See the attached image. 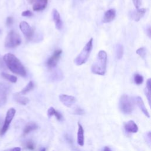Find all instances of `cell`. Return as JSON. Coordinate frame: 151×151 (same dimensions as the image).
<instances>
[{"label": "cell", "mask_w": 151, "mask_h": 151, "mask_svg": "<svg viewBox=\"0 0 151 151\" xmlns=\"http://www.w3.org/2000/svg\"><path fill=\"white\" fill-rule=\"evenodd\" d=\"M3 59L8 68L13 73L25 77L27 72L24 66L19 58L11 53H7L4 55Z\"/></svg>", "instance_id": "cell-1"}, {"label": "cell", "mask_w": 151, "mask_h": 151, "mask_svg": "<svg viewBox=\"0 0 151 151\" xmlns=\"http://www.w3.org/2000/svg\"><path fill=\"white\" fill-rule=\"evenodd\" d=\"M107 56L106 52L101 50L98 53L96 59L92 65L91 72L100 76L105 75L106 70Z\"/></svg>", "instance_id": "cell-2"}, {"label": "cell", "mask_w": 151, "mask_h": 151, "mask_svg": "<svg viewBox=\"0 0 151 151\" xmlns=\"http://www.w3.org/2000/svg\"><path fill=\"white\" fill-rule=\"evenodd\" d=\"M93 48V38H90L88 43L83 47L81 53L74 59V63L77 66H81L87 62L90 53Z\"/></svg>", "instance_id": "cell-3"}, {"label": "cell", "mask_w": 151, "mask_h": 151, "mask_svg": "<svg viewBox=\"0 0 151 151\" xmlns=\"http://www.w3.org/2000/svg\"><path fill=\"white\" fill-rule=\"evenodd\" d=\"M119 109L124 114L131 113L135 107V102L133 99L128 95H123L119 100Z\"/></svg>", "instance_id": "cell-4"}, {"label": "cell", "mask_w": 151, "mask_h": 151, "mask_svg": "<svg viewBox=\"0 0 151 151\" xmlns=\"http://www.w3.org/2000/svg\"><path fill=\"white\" fill-rule=\"evenodd\" d=\"M21 43V38L20 36L14 30L8 33L5 40V47L10 48H15Z\"/></svg>", "instance_id": "cell-5"}, {"label": "cell", "mask_w": 151, "mask_h": 151, "mask_svg": "<svg viewBox=\"0 0 151 151\" xmlns=\"http://www.w3.org/2000/svg\"><path fill=\"white\" fill-rule=\"evenodd\" d=\"M16 111L14 108H10L9 110L8 111L6 116H5V119L4 121V124L3 125V126L0 131V135H3L5 133V132L8 130V128L10 126V125L11 122H12L14 117L15 115Z\"/></svg>", "instance_id": "cell-6"}, {"label": "cell", "mask_w": 151, "mask_h": 151, "mask_svg": "<svg viewBox=\"0 0 151 151\" xmlns=\"http://www.w3.org/2000/svg\"><path fill=\"white\" fill-rule=\"evenodd\" d=\"M62 54V50L57 49L55 50L53 55L48 58L47 62V66L49 69H52L55 68L58 60L60 59Z\"/></svg>", "instance_id": "cell-7"}, {"label": "cell", "mask_w": 151, "mask_h": 151, "mask_svg": "<svg viewBox=\"0 0 151 151\" xmlns=\"http://www.w3.org/2000/svg\"><path fill=\"white\" fill-rule=\"evenodd\" d=\"M20 28L27 40H30L32 39L34 35V30L30 26V25L27 22H21L20 24Z\"/></svg>", "instance_id": "cell-8"}, {"label": "cell", "mask_w": 151, "mask_h": 151, "mask_svg": "<svg viewBox=\"0 0 151 151\" xmlns=\"http://www.w3.org/2000/svg\"><path fill=\"white\" fill-rule=\"evenodd\" d=\"M59 99L60 102L68 107H70L76 102V97L68 95H61L59 96Z\"/></svg>", "instance_id": "cell-9"}, {"label": "cell", "mask_w": 151, "mask_h": 151, "mask_svg": "<svg viewBox=\"0 0 151 151\" xmlns=\"http://www.w3.org/2000/svg\"><path fill=\"white\" fill-rule=\"evenodd\" d=\"M146 11V8H139L135 11L130 12L129 16L132 20L136 22H138L144 16Z\"/></svg>", "instance_id": "cell-10"}, {"label": "cell", "mask_w": 151, "mask_h": 151, "mask_svg": "<svg viewBox=\"0 0 151 151\" xmlns=\"http://www.w3.org/2000/svg\"><path fill=\"white\" fill-rule=\"evenodd\" d=\"M53 19L55 23L56 28L58 30H62L63 28V22L61 20V17L59 13L56 9L53 10Z\"/></svg>", "instance_id": "cell-11"}, {"label": "cell", "mask_w": 151, "mask_h": 151, "mask_svg": "<svg viewBox=\"0 0 151 151\" xmlns=\"http://www.w3.org/2000/svg\"><path fill=\"white\" fill-rule=\"evenodd\" d=\"M48 3V0H34L32 9L35 11H40L44 10Z\"/></svg>", "instance_id": "cell-12"}, {"label": "cell", "mask_w": 151, "mask_h": 151, "mask_svg": "<svg viewBox=\"0 0 151 151\" xmlns=\"http://www.w3.org/2000/svg\"><path fill=\"white\" fill-rule=\"evenodd\" d=\"M124 128L126 132L133 133L138 132L139 130L138 125L133 121H129L125 123L124 125Z\"/></svg>", "instance_id": "cell-13"}, {"label": "cell", "mask_w": 151, "mask_h": 151, "mask_svg": "<svg viewBox=\"0 0 151 151\" xmlns=\"http://www.w3.org/2000/svg\"><path fill=\"white\" fill-rule=\"evenodd\" d=\"M116 17V11L115 9H110L107 10L102 20L103 23H109L112 21Z\"/></svg>", "instance_id": "cell-14"}, {"label": "cell", "mask_w": 151, "mask_h": 151, "mask_svg": "<svg viewBox=\"0 0 151 151\" xmlns=\"http://www.w3.org/2000/svg\"><path fill=\"white\" fill-rule=\"evenodd\" d=\"M136 104L138 106V107L140 108V109L141 110V111L144 113V115L147 117L149 118L150 117L149 113L145 105V103L143 101V100H142V99L140 96H138L136 97Z\"/></svg>", "instance_id": "cell-15"}, {"label": "cell", "mask_w": 151, "mask_h": 151, "mask_svg": "<svg viewBox=\"0 0 151 151\" xmlns=\"http://www.w3.org/2000/svg\"><path fill=\"white\" fill-rule=\"evenodd\" d=\"M78 132H77V144L79 146H83L84 145V129L81 126V125L79 123H78Z\"/></svg>", "instance_id": "cell-16"}, {"label": "cell", "mask_w": 151, "mask_h": 151, "mask_svg": "<svg viewBox=\"0 0 151 151\" xmlns=\"http://www.w3.org/2000/svg\"><path fill=\"white\" fill-rule=\"evenodd\" d=\"M38 128L37 125L34 122H29L25 126L24 129V135H27V134L30 133L32 131H34Z\"/></svg>", "instance_id": "cell-17"}, {"label": "cell", "mask_w": 151, "mask_h": 151, "mask_svg": "<svg viewBox=\"0 0 151 151\" xmlns=\"http://www.w3.org/2000/svg\"><path fill=\"white\" fill-rule=\"evenodd\" d=\"M14 99L17 102L22 105H26L29 102V99L27 97L21 96L20 93L15 94Z\"/></svg>", "instance_id": "cell-18"}, {"label": "cell", "mask_w": 151, "mask_h": 151, "mask_svg": "<svg viewBox=\"0 0 151 151\" xmlns=\"http://www.w3.org/2000/svg\"><path fill=\"white\" fill-rule=\"evenodd\" d=\"M7 100V91L4 86H0V105L5 103Z\"/></svg>", "instance_id": "cell-19"}, {"label": "cell", "mask_w": 151, "mask_h": 151, "mask_svg": "<svg viewBox=\"0 0 151 151\" xmlns=\"http://www.w3.org/2000/svg\"><path fill=\"white\" fill-rule=\"evenodd\" d=\"M145 95L148 100L149 104L150 105V99H151V79H149L146 82Z\"/></svg>", "instance_id": "cell-20"}, {"label": "cell", "mask_w": 151, "mask_h": 151, "mask_svg": "<svg viewBox=\"0 0 151 151\" xmlns=\"http://www.w3.org/2000/svg\"><path fill=\"white\" fill-rule=\"evenodd\" d=\"M34 88V83L32 81H30L28 84L25 87L20 93V94L21 95H26L27 93H28L29 91H30L31 90H32Z\"/></svg>", "instance_id": "cell-21"}, {"label": "cell", "mask_w": 151, "mask_h": 151, "mask_svg": "<svg viewBox=\"0 0 151 151\" xmlns=\"http://www.w3.org/2000/svg\"><path fill=\"white\" fill-rule=\"evenodd\" d=\"M116 57L117 59H121L123 55V46L122 44H117L116 48Z\"/></svg>", "instance_id": "cell-22"}, {"label": "cell", "mask_w": 151, "mask_h": 151, "mask_svg": "<svg viewBox=\"0 0 151 151\" xmlns=\"http://www.w3.org/2000/svg\"><path fill=\"white\" fill-rule=\"evenodd\" d=\"M1 76L5 79L8 80L11 83H15L17 82V77L14 76H13V75L8 74L6 73H2Z\"/></svg>", "instance_id": "cell-23"}, {"label": "cell", "mask_w": 151, "mask_h": 151, "mask_svg": "<svg viewBox=\"0 0 151 151\" xmlns=\"http://www.w3.org/2000/svg\"><path fill=\"white\" fill-rule=\"evenodd\" d=\"M134 81L137 85H140L144 81V77L140 74L136 73L134 75Z\"/></svg>", "instance_id": "cell-24"}, {"label": "cell", "mask_w": 151, "mask_h": 151, "mask_svg": "<svg viewBox=\"0 0 151 151\" xmlns=\"http://www.w3.org/2000/svg\"><path fill=\"white\" fill-rule=\"evenodd\" d=\"M136 53L142 58H143V59H145L146 55V49L144 47H140V48H138L136 50Z\"/></svg>", "instance_id": "cell-25"}, {"label": "cell", "mask_w": 151, "mask_h": 151, "mask_svg": "<svg viewBox=\"0 0 151 151\" xmlns=\"http://www.w3.org/2000/svg\"><path fill=\"white\" fill-rule=\"evenodd\" d=\"M26 148H27L28 149L31 150H34V148H35L34 144V143H33V142H31V141H28V142H27V144H26Z\"/></svg>", "instance_id": "cell-26"}, {"label": "cell", "mask_w": 151, "mask_h": 151, "mask_svg": "<svg viewBox=\"0 0 151 151\" xmlns=\"http://www.w3.org/2000/svg\"><path fill=\"white\" fill-rule=\"evenodd\" d=\"M55 111H56L55 109L53 107H51L50 109H48V112H47V115H48V117H49V118H50V117H52V116H53L54 112Z\"/></svg>", "instance_id": "cell-27"}, {"label": "cell", "mask_w": 151, "mask_h": 151, "mask_svg": "<svg viewBox=\"0 0 151 151\" xmlns=\"http://www.w3.org/2000/svg\"><path fill=\"white\" fill-rule=\"evenodd\" d=\"M53 116H55V117H56V119L57 120H58V121H62V119H63V116H62V115L60 113L58 112V111H55L54 112Z\"/></svg>", "instance_id": "cell-28"}, {"label": "cell", "mask_w": 151, "mask_h": 151, "mask_svg": "<svg viewBox=\"0 0 151 151\" xmlns=\"http://www.w3.org/2000/svg\"><path fill=\"white\" fill-rule=\"evenodd\" d=\"M22 16L23 17H31L32 15V12H31L29 10H27V11H24L21 14Z\"/></svg>", "instance_id": "cell-29"}, {"label": "cell", "mask_w": 151, "mask_h": 151, "mask_svg": "<svg viewBox=\"0 0 151 151\" xmlns=\"http://www.w3.org/2000/svg\"><path fill=\"white\" fill-rule=\"evenodd\" d=\"M13 23V18L11 17H8L7 19V21L6 24L8 26H10L11 25H12Z\"/></svg>", "instance_id": "cell-30"}, {"label": "cell", "mask_w": 151, "mask_h": 151, "mask_svg": "<svg viewBox=\"0 0 151 151\" xmlns=\"http://www.w3.org/2000/svg\"><path fill=\"white\" fill-rule=\"evenodd\" d=\"M133 2L135 7L136 8V9H139L141 4V0H133Z\"/></svg>", "instance_id": "cell-31"}, {"label": "cell", "mask_w": 151, "mask_h": 151, "mask_svg": "<svg viewBox=\"0 0 151 151\" xmlns=\"http://www.w3.org/2000/svg\"><path fill=\"white\" fill-rule=\"evenodd\" d=\"M74 113H75V114H76V115H83L84 113H85V112H84V111L82 109L77 108V109H76V110L75 111Z\"/></svg>", "instance_id": "cell-32"}, {"label": "cell", "mask_w": 151, "mask_h": 151, "mask_svg": "<svg viewBox=\"0 0 151 151\" xmlns=\"http://www.w3.org/2000/svg\"><path fill=\"white\" fill-rule=\"evenodd\" d=\"M21 149L19 147H17V148H14L9 150H5V151H21Z\"/></svg>", "instance_id": "cell-33"}, {"label": "cell", "mask_w": 151, "mask_h": 151, "mask_svg": "<svg viewBox=\"0 0 151 151\" xmlns=\"http://www.w3.org/2000/svg\"><path fill=\"white\" fill-rule=\"evenodd\" d=\"M146 34L149 36V38H150V27H149L148 29H146Z\"/></svg>", "instance_id": "cell-34"}, {"label": "cell", "mask_w": 151, "mask_h": 151, "mask_svg": "<svg viewBox=\"0 0 151 151\" xmlns=\"http://www.w3.org/2000/svg\"><path fill=\"white\" fill-rule=\"evenodd\" d=\"M103 151H111V149H110L107 146H106V147L104 148Z\"/></svg>", "instance_id": "cell-35"}, {"label": "cell", "mask_w": 151, "mask_h": 151, "mask_svg": "<svg viewBox=\"0 0 151 151\" xmlns=\"http://www.w3.org/2000/svg\"><path fill=\"white\" fill-rule=\"evenodd\" d=\"M27 1L29 4H33L34 2V0H27Z\"/></svg>", "instance_id": "cell-36"}, {"label": "cell", "mask_w": 151, "mask_h": 151, "mask_svg": "<svg viewBox=\"0 0 151 151\" xmlns=\"http://www.w3.org/2000/svg\"><path fill=\"white\" fill-rule=\"evenodd\" d=\"M41 151H46V148H43V149H42L41 150Z\"/></svg>", "instance_id": "cell-37"}, {"label": "cell", "mask_w": 151, "mask_h": 151, "mask_svg": "<svg viewBox=\"0 0 151 151\" xmlns=\"http://www.w3.org/2000/svg\"><path fill=\"white\" fill-rule=\"evenodd\" d=\"M0 32H1V30H0Z\"/></svg>", "instance_id": "cell-38"}]
</instances>
